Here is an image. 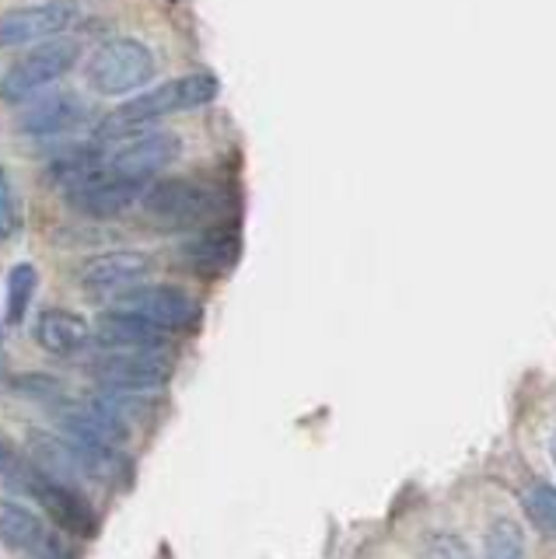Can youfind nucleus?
I'll return each mask as SVG.
<instances>
[{"label":"nucleus","instance_id":"nucleus-21","mask_svg":"<svg viewBox=\"0 0 556 559\" xmlns=\"http://www.w3.org/2000/svg\"><path fill=\"white\" fill-rule=\"evenodd\" d=\"M14 468H19V454H14V448L0 437V479H11Z\"/></svg>","mask_w":556,"mask_h":559},{"label":"nucleus","instance_id":"nucleus-4","mask_svg":"<svg viewBox=\"0 0 556 559\" xmlns=\"http://www.w3.org/2000/svg\"><path fill=\"white\" fill-rule=\"evenodd\" d=\"M78 57H81V46L71 39L36 43V49L22 52V57L4 70V78H0V98L19 105L32 95H39L43 87L71 74L78 67Z\"/></svg>","mask_w":556,"mask_h":559},{"label":"nucleus","instance_id":"nucleus-20","mask_svg":"<svg viewBox=\"0 0 556 559\" xmlns=\"http://www.w3.org/2000/svg\"><path fill=\"white\" fill-rule=\"evenodd\" d=\"M14 224H19V217H14L11 186H8L4 168H0V238H11V235H14Z\"/></svg>","mask_w":556,"mask_h":559},{"label":"nucleus","instance_id":"nucleus-6","mask_svg":"<svg viewBox=\"0 0 556 559\" xmlns=\"http://www.w3.org/2000/svg\"><path fill=\"white\" fill-rule=\"evenodd\" d=\"M88 371L102 389L151 395L171 378V357L168 349H106Z\"/></svg>","mask_w":556,"mask_h":559},{"label":"nucleus","instance_id":"nucleus-12","mask_svg":"<svg viewBox=\"0 0 556 559\" xmlns=\"http://www.w3.org/2000/svg\"><path fill=\"white\" fill-rule=\"evenodd\" d=\"M0 538H4L8 549L25 552L32 559H71L63 538L49 532L43 518L22 503H0Z\"/></svg>","mask_w":556,"mask_h":559},{"label":"nucleus","instance_id":"nucleus-11","mask_svg":"<svg viewBox=\"0 0 556 559\" xmlns=\"http://www.w3.org/2000/svg\"><path fill=\"white\" fill-rule=\"evenodd\" d=\"M179 157V136L168 130H154L141 136H123L119 147L109 154L113 171L127 175L137 182H154L158 171H165Z\"/></svg>","mask_w":556,"mask_h":559},{"label":"nucleus","instance_id":"nucleus-14","mask_svg":"<svg viewBox=\"0 0 556 559\" xmlns=\"http://www.w3.org/2000/svg\"><path fill=\"white\" fill-rule=\"evenodd\" d=\"M238 255H241V235L232 224H211L203 235L189 238L182 245V262L203 280L232 273Z\"/></svg>","mask_w":556,"mask_h":559},{"label":"nucleus","instance_id":"nucleus-17","mask_svg":"<svg viewBox=\"0 0 556 559\" xmlns=\"http://www.w3.org/2000/svg\"><path fill=\"white\" fill-rule=\"evenodd\" d=\"M36 284H39V273L32 262H19V266L8 273V322L11 325H19L25 319L32 294H36Z\"/></svg>","mask_w":556,"mask_h":559},{"label":"nucleus","instance_id":"nucleus-5","mask_svg":"<svg viewBox=\"0 0 556 559\" xmlns=\"http://www.w3.org/2000/svg\"><path fill=\"white\" fill-rule=\"evenodd\" d=\"M11 483L22 486L28 497H36L46 514L54 518L57 528H63L67 535H78V538H95L98 532V518L92 511V503L81 497V489L67 486V483H57L43 476L36 465H25L19 462V468L11 472Z\"/></svg>","mask_w":556,"mask_h":559},{"label":"nucleus","instance_id":"nucleus-13","mask_svg":"<svg viewBox=\"0 0 556 559\" xmlns=\"http://www.w3.org/2000/svg\"><path fill=\"white\" fill-rule=\"evenodd\" d=\"M92 116V105L84 102L74 92H57V95H46L36 98L28 109L19 116V130L25 136H63V133H74L81 130L84 122Z\"/></svg>","mask_w":556,"mask_h":559},{"label":"nucleus","instance_id":"nucleus-7","mask_svg":"<svg viewBox=\"0 0 556 559\" xmlns=\"http://www.w3.org/2000/svg\"><path fill=\"white\" fill-rule=\"evenodd\" d=\"M116 308L141 314V319L171 332V336H176V332H193L203 319V308L197 297L171 284H147V287L137 284L127 294L116 297Z\"/></svg>","mask_w":556,"mask_h":559},{"label":"nucleus","instance_id":"nucleus-2","mask_svg":"<svg viewBox=\"0 0 556 559\" xmlns=\"http://www.w3.org/2000/svg\"><path fill=\"white\" fill-rule=\"evenodd\" d=\"M141 206L158 231H193L228 210V192L203 179H162L144 189Z\"/></svg>","mask_w":556,"mask_h":559},{"label":"nucleus","instance_id":"nucleus-8","mask_svg":"<svg viewBox=\"0 0 556 559\" xmlns=\"http://www.w3.org/2000/svg\"><path fill=\"white\" fill-rule=\"evenodd\" d=\"M81 17V0H39L0 14V49H22L32 43L57 39Z\"/></svg>","mask_w":556,"mask_h":559},{"label":"nucleus","instance_id":"nucleus-19","mask_svg":"<svg viewBox=\"0 0 556 559\" xmlns=\"http://www.w3.org/2000/svg\"><path fill=\"white\" fill-rule=\"evenodd\" d=\"M525 552V535L511 521V518H497L486 532V546H483V559H521Z\"/></svg>","mask_w":556,"mask_h":559},{"label":"nucleus","instance_id":"nucleus-18","mask_svg":"<svg viewBox=\"0 0 556 559\" xmlns=\"http://www.w3.org/2000/svg\"><path fill=\"white\" fill-rule=\"evenodd\" d=\"M521 511L532 521V528H539L543 535H556V486L535 483L532 489H525Z\"/></svg>","mask_w":556,"mask_h":559},{"label":"nucleus","instance_id":"nucleus-1","mask_svg":"<svg viewBox=\"0 0 556 559\" xmlns=\"http://www.w3.org/2000/svg\"><path fill=\"white\" fill-rule=\"evenodd\" d=\"M221 92V81L206 70H193V74L171 78L158 87H151L147 95L130 98L123 109H116L113 116H106L98 122V144H113V140H123L130 133H141L144 127L168 116H182L211 105Z\"/></svg>","mask_w":556,"mask_h":559},{"label":"nucleus","instance_id":"nucleus-16","mask_svg":"<svg viewBox=\"0 0 556 559\" xmlns=\"http://www.w3.org/2000/svg\"><path fill=\"white\" fill-rule=\"evenodd\" d=\"M32 336H36V343L46 349V354H54V357H78L81 349H88L95 329L78 311L46 308L39 319H36V329H32Z\"/></svg>","mask_w":556,"mask_h":559},{"label":"nucleus","instance_id":"nucleus-22","mask_svg":"<svg viewBox=\"0 0 556 559\" xmlns=\"http://www.w3.org/2000/svg\"><path fill=\"white\" fill-rule=\"evenodd\" d=\"M549 459H553V465H556V433H553V441H549Z\"/></svg>","mask_w":556,"mask_h":559},{"label":"nucleus","instance_id":"nucleus-10","mask_svg":"<svg viewBox=\"0 0 556 559\" xmlns=\"http://www.w3.org/2000/svg\"><path fill=\"white\" fill-rule=\"evenodd\" d=\"M57 424L67 430V437L95 448H119L130 441V419L102 395L63 402L57 406Z\"/></svg>","mask_w":556,"mask_h":559},{"label":"nucleus","instance_id":"nucleus-9","mask_svg":"<svg viewBox=\"0 0 556 559\" xmlns=\"http://www.w3.org/2000/svg\"><path fill=\"white\" fill-rule=\"evenodd\" d=\"M151 273V255L137 249H116L84 259L74 280L78 287L95 297V301H116L119 294H127L130 287L144 284Z\"/></svg>","mask_w":556,"mask_h":559},{"label":"nucleus","instance_id":"nucleus-3","mask_svg":"<svg viewBox=\"0 0 556 559\" xmlns=\"http://www.w3.org/2000/svg\"><path fill=\"white\" fill-rule=\"evenodd\" d=\"M84 78H88V87L102 98L130 95L154 78V52L147 49V43L130 39V35L109 39L92 52Z\"/></svg>","mask_w":556,"mask_h":559},{"label":"nucleus","instance_id":"nucleus-15","mask_svg":"<svg viewBox=\"0 0 556 559\" xmlns=\"http://www.w3.org/2000/svg\"><path fill=\"white\" fill-rule=\"evenodd\" d=\"M95 336L106 349H168V343H171V332H165L154 322L141 319V314L123 311V308L102 311Z\"/></svg>","mask_w":556,"mask_h":559}]
</instances>
